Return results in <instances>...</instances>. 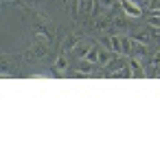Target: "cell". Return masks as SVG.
Instances as JSON below:
<instances>
[{
  "label": "cell",
  "mask_w": 160,
  "mask_h": 160,
  "mask_svg": "<svg viewBox=\"0 0 160 160\" xmlns=\"http://www.w3.org/2000/svg\"><path fill=\"white\" fill-rule=\"evenodd\" d=\"M127 62H129V59H125V57H114V59H112V62H110V64H108V66L103 68V72L112 77V75H114L116 70H121L123 66H127Z\"/></svg>",
  "instance_id": "3"
},
{
  "label": "cell",
  "mask_w": 160,
  "mask_h": 160,
  "mask_svg": "<svg viewBox=\"0 0 160 160\" xmlns=\"http://www.w3.org/2000/svg\"><path fill=\"white\" fill-rule=\"evenodd\" d=\"M90 48H92V44H90L88 40H81V42L72 48V53H70V55H72V57H77V59H81V57H86V55H88V51H90Z\"/></svg>",
  "instance_id": "4"
},
{
  "label": "cell",
  "mask_w": 160,
  "mask_h": 160,
  "mask_svg": "<svg viewBox=\"0 0 160 160\" xmlns=\"http://www.w3.org/2000/svg\"><path fill=\"white\" fill-rule=\"evenodd\" d=\"M112 53H114L112 48H105V46H103V48H99V66H101V68H105V66L114 59V57H112Z\"/></svg>",
  "instance_id": "6"
},
{
  "label": "cell",
  "mask_w": 160,
  "mask_h": 160,
  "mask_svg": "<svg viewBox=\"0 0 160 160\" xmlns=\"http://www.w3.org/2000/svg\"><path fill=\"white\" fill-rule=\"evenodd\" d=\"M158 75H160V68H158Z\"/></svg>",
  "instance_id": "18"
},
{
  "label": "cell",
  "mask_w": 160,
  "mask_h": 160,
  "mask_svg": "<svg viewBox=\"0 0 160 160\" xmlns=\"http://www.w3.org/2000/svg\"><path fill=\"white\" fill-rule=\"evenodd\" d=\"M132 46H134V38H123V55H132Z\"/></svg>",
  "instance_id": "11"
},
{
  "label": "cell",
  "mask_w": 160,
  "mask_h": 160,
  "mask_svg": "<svg viewBox=\"0 0 160 160\" xmlns=\"http://www.w3.org/2000/svg\"><path fill=\"white\" fill-rule=\"evenodd\" d=\"M86 59H90V62H94V64H99V46H92V48L88 51V55H86Z\"/></svg>",
  "instance_id": "12"
},
{
  "label": "cell",
  "mask_w": 160,
  "mask_h": 160,
  "mask_svg": "<svg viewBox=\"0 0 160 160\" xmlns=\"http://www.w3.org/2000/svg\"><path fill=\"white\" fill-rule=\"evenodd\" d=\"M64 2H68L72 11H77V7H79V0H64Z\"/></svg>",
  "instance_id": "16"
},
{
  "label": "cell",
  "mask_w": 160,
  "mask_h": 160,
  "mask_svg": "<svg viewBox=\"0 0 160 160\" xmlns=\"http://www.w3.org/2000/svg\"><path fill=\"white\" fill-rule=\"evenodd\" d=\"M149 11L160 16V0H151V2H149Z\"/></svg>",
  "instance_id": "13"
},
{
  "label": "cell",
  "mask_w": 160,
  "mask_h": 160,
  "mask_svg": "<svg viewBox=\"0 0 160 160\" xmlns=\"http://www.w3.org/2000/svg\"><path fill=\"white\" fill-rule=\"evenodd\" d=\"M116 2L118 0H94V7H97V16H101V9L108 13V11H112L114 7H116Z\"/></svg>",
  "instance_id": "5"
},
{
  "label": "cell",
  "mask_w": 160,
  "mask_h": 160,
  "mask_svg": "<svg viewBox=\"0 0 160 160\" xmlns=\"http://www.w3.org/2000/svg\"><path fill=\"white\" fill-rule=\"evenodd\" d=\"M149 27H153V29H160V16H156V13H151V18H149V22H147Z\"/></svg>",
  "instance_id": "14"
},
{
  "label": "cell",
  "mask_w": 160,
  "mask_h": 160,
  "mask_svg": "<svg viewBox=\"0 0 160 160\" xmlns=\"http://www.w3.org/2000/svg\"><path fill=\"white\" fill-rule=\"evenodd\" d=\"M79 40H81L79 35H75V33H70V35H68V38L64 40V51H66V53H72V48H75V46L79 44Z\"/></svg>",
  "instance_id": "10"
},
{
  "label": "cell",
  "mask_w": 160,
  "mask_h": 160,
  "mask_svg": "<svg viewBox=\"0 0 160 160\" xmlns=\"http://www.w3.org/2000/svg\"><path fill=\"white\" fill-rule=\"evenodd\" d=\"M118 2L123 5V11H125L129 18H140V16H142V9H140L136 2H132V0H118Z\"/></svg>",
  "instance_id": "2"
},
{
  "label": "cell",
  "mask_w": 160,
  "mask_h": 160,
  "mask_svg": "<svg viewBox=\"0 0 160 160\" xmlns=\"http://www.w3.org/2000/svg\"><path fill=\"white\" fill-rule=\"evenodd\" d=\"M132 2H136V5L142 9V7H149V2H151V0H132Z\"/></svg>",
  "instance_id": "15"
},
{
  "label": "cell",
  "mask_w": 160,
  "mask_h": 160,
  "mask_svg": "<svg viewBox=\"0 0 160 160\" xmlns=\"http://www.w3.org/2000/svg\"><path fill=\"white\" fill-rule=\"evenodd\" d=\"M94 11V0H79V7H77V13L81 16H88Z\"/></svg>",
  "instance_id": "9"
},
{
  "label": "cell",
  "mask_w": 160,
  "mask_h": 160,
  "mask_svg": "<svg viewBox=\"0 0 160 160\" xmlns=\"http://www.w3.org/2000/svg\"><path fill=\"white\" fill-rule=\"evenodd\" d=\"M129 68H132V75H134V77H147V72H145V68H142L140 59L132 57V59H129Z\"/></svg>",
  "instance_id": "7"
},
{
  "label": "cell",
  "mask_w": 160,
  "mask_h": 160,
  "mask_svg": "<svg viewBox=\"0 0 160 160\" xmlns=\"http://www.w3.org/2000/svg\"><path fill=\"white\" fill-rule=\"evenodd\" d=\"M158 59H160V51H158V55H156V62H158ZM156 62H153V64H156Z\"/></svg>",
  "instance_id": "17"
},
{
  "label": "cell",
  "mask_w": 160,
  "mask_h": 160,
  "mask_svg": "<svg viewBox=\"0 0 160 160\" xmlns=\"http://www.w3.org/2000/svg\"><path fill=\"white\" fill-rule=\"evenodd\" d=\"M68 53L66 51H62V55L57 57V62H55V72L57 75H62V72H66V68H68V57H66Z\"/></svg>",
  "instance_id": "8"
},
{
  "label": "cell",
  "mask_w": 160,
  "mask_h": 160,
  "mask_svg": "<svg viewBox=\"0 0 160 160\" xmlns=\"http://www.w3.org/2000/svg\"><path fill=\"white\" fill-rule=\"evenodd\" d=\"M94 68H97V64H94V62H90V59L81 57V59L77 62V66H75V77H88V75H92V72H94Z\"/></svg>",
  "instance_id": "1"
}]
</instances>
